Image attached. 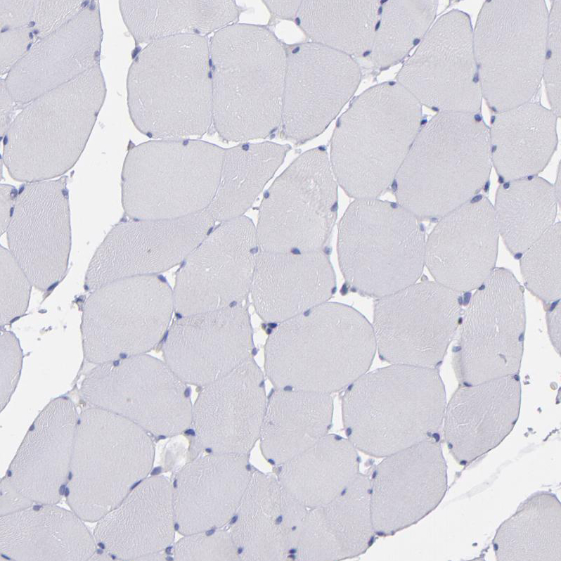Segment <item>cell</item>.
<instances>
[{
	"label": "cell",
	"instance_id": "33",
	"mask_svg": "<svg viewBox=\"0 0 561 561\" xmlns=\"http://www.w3.org/2000/svg\"><path fill=\"white\" fill-rule=\"evenodd\" d=\"M373 530L367 473L329 503L307 509L292 555L297 561H338L363 554Z\"/></svg>",
	"mask_w": 561,
	"mask_h": 561
},
{
	"label": "cell",
	"instance_id": "14",
	"mask_svg": "<svg viewBox=\"0 0 561 561\" xmlns=\"http://www.w3.org/2000/svg\"><path fill=\"white\" fill-rule=\"evenodd\" d=\"M525 328L523 288L510 271L495 268L463 309L453 351L460 385L517 375Z\"/></svg>",
	"mask_w": 561,
	"mask_h": 561
},
{
	"label": "cell",
	"instance_id": "17",
	"mask_svg": "<svg viewBox=\"0 0 561 561\" xmlns=\"http://www.w3.org/2000/svg\"><path fill=\"white\" fill-rule=\"evenodd\" d=\"M396 82L437 112H480L483 98L469 15L452 9L436 18Z\"/></svg>",
	"mask_w": 561,
	"mask_h": 561
},
{
	"label": "cell",
	"instance_id": "20",
	"mask_svg": "<svg viewBox=\"0 0 561 561\" xmlns=\"http://www.w3.org/2000/svg\"><path fill=\"white\" fill-rule=\"evenodd\" d=\"M361 70L352 57L307 42L286 50L282 135L302 143L320 135L355 93Z\"/></svg>",
	"mask_w": 561,
	"mask_h": 561
},
{
	"label": "cell",
	"instance_id": "24",
	"mask_svg": "<svg viewBox=\"0 0 561 561\" xmlns=\"http://www.w3.org/2000/svg\"><path fill=\"white\" fill-rule=\"evenodd\" d=\"M499 236L494 205L479 194L438 219L426 238L425 266L445 287L476 290L496 268Z\"/></svg>",
	"mask_w": 561,
	"mask_h": 561
},
{
	"label": "cell",
	"instance_id": "27",
	"mask_svg": "<svg viewBox=\"0 0 561 561\" xmlns=\"http://www.w3.org/2000/svg\"><path fill=\"white\" fill-rule=\"evenodd\" d=\"M520 405L517 375L460 385L446 404L442 427L456 461L468 465L498 446L515 425Z\"/></svg>",
	"mask_w": 561,
	"mask_h": 561
},
{
	"label": "cell",
	"instance_id": "13",
	"mask_svg": "<svg viewBox=\"0 0 561 561\" xmlns=\"http://www.w3.org/2000/svg\"><path fill=\"white\" fill-rule=\"evenodd\" d=\"M337 213V183L327 151L316 148L294 160L262 200L256 233L259 250H322Z\"/></svg>",
	"mask_w": 561,
	"mask_h": 561
},
{
	"label": "cell",
	"instance_id": "26",
	"mask_svg": "<svg viewBox=\"0 0 561 561\" xmlns=\"http://www.w3.org/2000/svg\"><path fill=\"white\" fill-rule=\"evenodd\" d=\"M267 398L250 358L200 392L193 406L196 444L207 452L247 455L259 439Z\"/></svg>",
	"mask_w": 561,
	"mask_h": 561
},
{
	"label": "cell",
	"instance_id": "46",
	"mask_svg": "<svg viewBox=\"0 0 561 561\" xmlns=\"http://www.w3.org/2000/svg\"><path fill=\"white\" fill-rule=\"evenodd\" d=\"M175 560H236L229 531L221 529L185 535L174 548Z\"/></svg>",
	"mask_w": 561,
	"mask_h": 561
},
{
	"label": "cell",
	"instance_id": "38",
	"mask_svg": "<svg viewBox=\"0 0 561 561\" xmlns=\"http://www.w3.org/2000/svg\"><path fill=\"white\" fill-rule=\"evenodd\" d=\"M123 21L136 44L181 35L206 34L236 23L235 1H120Z\"/></svg>",
	"mask_w": 561,
	"mask_h": 561
},
{
	"label": "cell",
	"instance_id": "51",
	"mask_svg": "<svg viewBox=\"0 0 561 561\" xmlns=\"http://www.w3.org/2000/svg\"><path fill=\"white\" fill-rule=\"evenodd\" d=\"M34 502L18 492L4 477L1 482V515L26 508Z\"/></svg>",
	"mask_w": 561,
	"mask_h": 561
},
{
	"label": "cell",
	"instance_id": "53",
	"mask_svg": "<svg viewBox=\"0 0 561 561\" xmlns=\"http://www.w3.org/2000/svg\"><path fill=\"white\" fill-rule=\"evenodd\" d=\"M0 94V134L2 138L14 120L13 117L15 109L20 108L8 93L2 78L1 79Z\"/></svg>",
	"mask_w": 561,
	"mask_h": 561
},
{
	"label": "cell",
	"instance_id": "7",
	"mask_svg": "<svg viewBox=\"0 0 561 561\" xmlns=\"http://www.w3.org/2000/svg\"><path fill=\"white\" fill-rule=\"evenodd\" d=\"M100 64L22 108L3 136L1 161L25 183L53 179L77 162L106 97Z\"/></svg>",
	"mask_w": 561,
	"mask_h": 561
},
{
	"label": "cell",
	"instance_id": "16",
	"mask_svg": "<svg viewBox=\"0 0 561 561\" xmlns=\"http://www.w3.org/2000/svg\"><path fill=\"white\" fill-rule=\"evenodd\" d=\"M462 294L422 280L378 299L372 327L380 357L391 364L437 368L457 333Z\"/></svg>",
	"mask_w": 561,
	"mask_h": 561
},
{
	"label": "cell",
	"instance_id": "44",
	"mask_svg": "<svg viewBox=\"0 0 561 561\" xmlns=\"http://www.w3.org/2000/svg\"><path fill=\"white\" fill-rule=\"evenodd\" d=\"M520 256L521 273L526 288L545 302L560 300V222H555Z\"/></svg>",
	"mask_w": 561,
	"mask_h": 561
},
{
	"label": "cell",
	"instance_id": "40",
	"mask_svg": "<svg viewBox=\"0 0 561 561\" xmlns=\"http://www.w3.org/2000/svg\"><path fill=\"white\" fill-rule=\"evenodd\" d=\"M560 205L553 185L538 175L503 181L494 208L510 252L521 255L538 240L555 223Z\"/></svg>",
	"mask_w": 561,
	"mask_h": 561
},
{
	"label": "cell",
	"instance_id": "22",
	"mask_svg": "<svg viewBox=\"0 0 561 561\" xmlns=\"http://www.w3.org/2000/svg\"><path fill=\"white\" fill-rule=\"evenodd\" d=\"M6 236L32 285L41 291L55 287L66 274L72 244L67 177L21 186Z\"/></svg>",
	"mask_w": 561,
	"mask_h": 561
},
{
	"label": "cell",
	"instance_id": "21",
	"mask_svg": "<svg viewBox=\"0 0 561 561\" xmlns=\"http://www.w3.org/2000/svg\"><path fill=\"white\" fill-rule=\"evenodd\" d=\"M367 475L375 535L392 536L418 523L439 505L447 491L440 436L382 458Z\"/></svg>",
	"mask_w": 561,
	"mask_h": 561
},
{
	"label": "cell",
	"instance_id": "37",
	"mask_svg": "<svg viewBox=\"0 0 561 561\" xmlns=\"http://www.w3.org/2000/svg\"><path fill=\"white\" fill-rule=\"evenodd\" d=\"M359 451L346 437L327 434L278 466L282 486L307 509L331 501L361 473Z\"/></svg>",
	"mask_w": 561,
	"mask_h": 561
},
{
	"label": "cell",
	"instance_id": "23",
	"mask_svg": "<svg viewBox=\"0 0 561 561\" xmlns=\"http://www.w3.org/2000/svg\"><path fill=\"white\" fill-rule=\"evenodd\" d=\"M252 330L241 304L181 316L163 345L165 363L186 384L205 387L250 358Z\"/></svg>",
	"mask_w": 561,
	"mask_h": 561
},
{
	"label": "cell",
	"instance_id": "12",
	"mask_svg": "<svg viewBox=\"0 0 561 561\" xmlns=\"http://www.w3.org/2000/svg\"><path fill=\"white\" fill-rule=\"evenodd\" d=\"M174 310L173 290L159 275L106 283L83 306L84 359L96 365L144 354L167 331Z\"/></svg>",
	"mask_w": 561,
	"mask_h": 561
},
{
	"label": "cell",
	"instance_id": "25",
	"mask_svg": "<svg viewBox=\"0 0 561 561\" xmlns=\"http://www.w3.org/2000/svg\"><path fill=\"white\" fill-rule=\"evenodd\" d=\"M99 3L89 1L75 17L38 39L2 78L20 108L100 64Z\"/></svg>",
	"mask_w": 561,
	"mask_h": 561
},
{
	"label": "cell",
	"instance_id": "10",
	"mask_svg": "<svg viewBox=\"0 0 561 561\" xmlns=\"http://www.w3.org/2000/svg\"><path fill=\"white\" fill-rule=\"evenodd\" d=\"M224 149L193 138L157 139L131 147L124 161L127 217L167 219L202 212L219 183Z\"/></svg>",
	"mask_w": 561,
	"mask_h": 561
},
{
	"label": "cell",
	"instance_id": "4",
	"mask_svg": "<svg viewBox=\"0 0 561 561\" xmlns=\"http://www.w3.org/2000/svg\"><path fill=\"white\" fill-rule=\"evenodd\" d=\"M127 105L136 129L154 139L200 137L212 125L209 41L181 34L148 44L127 78Z\"/></svg>",
	"mask_w": 561,
	"mask_h": 561
},
{
	"label": "cell",
	"instance_id": "43",
	"mask_svg": "<svg viewBox=\"0 0 561 561\" xmlns=\"http://www.w3.org/2000/svg\"><path fill=\"white\" fill-rule=\"evenodd\" d=\"M437 0H391L380 7L370 57L379 68L393 66L418 46L437 18Z\"/></svg>",
	"mask_w": 561,
	"mask_h": 561
},
{
	"label": "cell",
	"instance_id": "5",
	"mask_svg": "<svg viewBox=\"0 0 561 561\" xmlns=\"http://www.w3.org/2000/svg\"><path fill=\"white\" fill-rule=\"evenodd\" d=\"M446 404L437 368L391 364L345 388V434L359 451L382 458L439 435Z\"/></svg>",
	"mask_w": 561,
	"mask_h": 561
},
{
	"label": "cell",
	"instance_id": "9",
	"mask_svg": "<svg viewBox=\"0 0 561 561\" xmlns=\"http://www.w3.org/2000/svg\"><path fill=\"white\" fill-rule=\"evenodd\" d=\"M154 446L130 420L91 406L79 414L65 494L82 520L96 522L150 473Z\"/></svg>",
	"mask_w": 561,
	"mask_h": 561
},
{
	"label": "cell",
	"instance_id": "18",
	"mask_svg": "<svg viewBox=\"0 0 561 561\" xmlns=\"http://www.w3.org/2000/svg\"><path fill=\"white\" fill-rule=\"evenodd\" d=\"M259 248L246 216L221 222L181 264L173 290L181 316L240 304L250 293Z\"/></svg>",
	"mask_w": 561,
	"mask_h": 561
},
{
	"label": "cell",
	"instance_id": "29",
	"mask_svg": "<svg viewBox=\"0 0 561 561\" xmlns=\"http://www.w3.org/2000/svg\"><path fill=\"white\" fill-rule=\"evenodd\" d=\"M252 472L247 455L207 452L186 464L172 483L176 529L185 536L231 522Z\"/></svg>",
	"mask_w": 561,
	"mask_h": 561
},
{
	"label": "cell",
	"instance_id": "19",
	"mask_svg": "<svg viewBox=\"0 0 561 561\" xmlns=\"http://www.w3.org/2000/svg\"><path fill=\"white\" fill-rule=\"evenodd\" d=\"M207 209L167 219L124 218L109 231L89 262L85 288L158 275L181 264L214 226Z\"/></svg>",
	"mask_w": 561,
	"mask_h": 561
},
{
	"label": "cell",
	"instance_id": "32",
	"mask_svg": "<svg viewBox=\"0 0 561 561\" xmlns=\"http://www.w3.org/2000/svg\"><path fill=\"white\" fill-rule=\"evenodd\" d=\"M307 508L280 484L276 475L252 471L229 530L238 560H292Z\"/></svg>",
	"mask_w": 561,
	"mask_h": 561
},
{
	"label": "cell",
	"instance_id": "48",
	"mask_svg": "<svg viewBox=\"0 0 561 561\" xmlns=\"http://www.w3.org/2000/svg\"><path fill=\"white\" fill-rule=\"evenodd\" d=\"M89 1L34 0L27 28L37 39L54 32L79 13Z\"/></svg>",
	"mask_w": 561,
	"mask_h": 561
},
{
	"label": "cell",
	"instance_id": "31",
	"mask_svg": "<svg viewBox=\"0 0 561 561\" xmlns=\"http://www.w3.org/2000/svg\"><path fill=\"white\" fill-rule=\"evenodd\" d=\"M175 528L172 483L163 476H154L142 480L98 520L94 539L110 556L147 560L172 543Z\"/></svg>",
	"mask_w": 561,
	"mask_h": 561
},
{
	"label": "cell",
	"instance_id": "15",
	"mask_svg": "<svg viewBox=\"0 0 561 561\" xmlns=\"http://www.w3.org/2000/svg\"><path fill=\"white\" fill-rule=\"evenodd\" d=\"M186 385L165 362L144 354L96 365L80 391L90 406L124 417L149 433L170 437L192 425Z\"/></svg>",
	"mask_w": 561,
	"mask_h": 561
},
{
	"label": "cell",
	"instance_id": "49",
	"mask_svg": "<svg viewBox=\"0 0 561 561\" xmlns=\"http://www.w3.org/2000/svg\"><path fill=\"white\" fill-rule=\"evenodd\" d=\"M1 410L7 405L20 378L22 351L16 336L1 330Z\"/></svg>",
	"mask_w": 561,
	"mask_h": 561
},
{
	"label": "cell",
	"instance_id": "50",
	"mask_svg": "<svg viewBox=\"0 0 561 561\" xmlns=\"http://www.w3.org/2000/svg\"><path fill=\"white\" fill-rule=\"evenodd\" d=\"M37 40L27 27L1 30V75H6Z\"/></svg>",
	"mask_w": 561,
	"mask_h": 561
},
{
	"label": "cell",
	"instance_id": "8",
	"mask_svg": "<svg viewBox=\"0 0 561 561\" xmlns=\"http://www.w3.org/2000/svg\"><path fill=\"white\" fill-rule=\"evenodd\" d=\"M425 241L421 220L397 202L355 200L338 226V260L347 285L379 299L415 283Z\"/></svg>",
	"mask_w": 561,
	"mask_h": 561
},
{
	"label": "cell",
	"instance_id": "55",
	"mask_svg": "<svg viewBox=\"0 0 561 561\" xmlns=\"http://www.w3.org/2000/svg\"><path fill=\"white\" fill-rule=\"evenodd\" d=\"M264 3L273 15L292 20L297 18L302 1H264Z\"/></svg>",
	"mask_w": 561,
	"mask_h": 561
},
{
	"label": "cell",
	"instance_id": "35",
	"mask_svg": "<svg viewBox=\"0 0 561 561\" xmlns=\"http://www.w3.org/2000/svg\"><path fill=\"white\" fill-rule=\"evenodd\" d=\"M557 119L534 101L494 113L489 126L491 160L503 181L536 176L546 168L557 149Z\"/></svg>",
	"mask_w": 561,
	"mask_h": 561
},
{
	"label": "cell",
	"instance_id": "56",
	"mask_svg": "<svg viewBox=\"0 0 561 561\" xmlns=\"http://www.w3.org/2000/svg\"><path fill=\"white\" fill-rule=\"evenodd\" d=\"M561 174H560V165H559L557 175L556 176V180L555 185H553V188L557 195V199L560 202V195H561Z\"/></svg>",
	"mask_w": 561,
	"mask_h": 561
},
{
	"label": "cell",
	"instance_id": "45",
	"mask_svg": "<svg viewBox=\"0 0 561 561\" xmlns=\"http://www.w3.org/2000/svg\"><path fill=\"white\" fill-rule=\"evenodd\" d=\"M0 325L5 326L27 311L32 283L10 251L1 247Z\"/></svg>",
	"mask_w": 561,
	"mask_h": 561
},
{
	"label": "cell",
	"instance_id": "6",
	"mask_svg": "<svg viewBox=\"0 0 561 561\" xmlns=\"http://www.w3.org/2000/svg\"><path fill=\"white\" fill-rule=\"evenodd\" d=\"M422 105L397 82L374 86L339 118L330 144L335 178L355 200L392 186L423 122Z\"/></svg>",
	"mask_w": 561,
	"mask_h": 561
},
{
	"label": "cell",
	"instance_id": "11",
	"mask_svg": "<svg viewBox=\"0 0 561 561\" xmlns=\"http://www.w3.org/2000/svg\"><path fill=\"white\" fill-rule=\"evenodd\" d=\"M548 10L543 0L485 1L473 27L482 94L494 113L533 101L543 77Z\"/></svg>",
	"mask_w": 561,
	"mask_h": 561
},
{
	"label": "cell",
	"instance_id": "54",
	"mask_svg": "<svg viewBox=\"0 0 561 561\" xmlns=\"http://www.w3.org/2000/svg\"><path fill=\"white\" fill-rule=\"evenodd\" d=\"M546 320L550 341L556 352L560 353L561 304L560 300L552 302L547 311Z\"/></svg>",
	"mask_w": 561,
	"mask_h": 561
},
{
	"label": "cell",
	"instance_id": "3",
	"mask_svg": "<svg viewBox=\"0 0 561 561\" xmlns=\"http://www.w3.org/2000/svg\"><path fill=\"white\" fill-rule=\"evenodd\" d=\"M489 128L480 112H437L423 123L392 186L419 219H439L487 185Z\"/></svg>",
	"mask_w": 561,
	"mask_h": 561
},
{
	"label": "cell",
	"instance_id": "42",
	"mask_svg": "<svg viewBox=\"0 0 561 561\" xmlns=\"http://www.w3.org/2000/svg\"><path fill=\"white\" fill-rule=\"evenodd\" d=\"M381 2L302 1L297 22L313 42L352 56L370 52Z\"/></svg>",
	"mask_w": 561,
	"mask_h": 561
},
{
	"label": "cell",
	"instance_id": "39",
	"mask_svg": "<svg viewBox=\"0 0 561 561\" xmlns=\"http://www.w3.org/2000/svg\"><path fill=\"white\" fill-rule=\"evenodd\" d=\"M288 145L241 143L224 149L219 183L207 210L217 222L243 214L282 165Z\"/></svg>",
	"mask_w": 561,
	"mask_h": 561
},
{
	"label": "cell",
	"instance_id": "30",
	"mask_svg": "<svg viewBox=\"0 0 561 561\" xmlns=\"http://www.w3.org/2000/svg\"><path fill=\"white\" fill-rule=\"evenodd\" d=\"M335 290V274L323 250L259 251L250 294L264 321H284L328 302Z\"/></svg>",
	"mask_w": 561,
	"mask_h": 561
},
{
	"label": "cell",
	"instance_id": "41",
	"mask_svg": "<svg viewBox=\"0 0 561 561\" xmlns=\"http://www.w3.org/2000/svg\"><path fill=\"white\" fill-rule=\"evenodd\" d=\"M497 560H561V506L552 493L532 494L498 528Z\"/></svg>",
	"mask_w": 561,
	"mask_h": 561
},
{
	"label": "cell",
	"instance_id": "28",
	"mask_svg": "<svg viewBox=\"0 0 561 561\" xmlns=\"http://www.w3.org/2000/svg\"><path fill=\"white\" fill-rule=\"evenodd\" d=\"M79 414L66 397L51 401L27 431L5 478L34 503L56 504L67 484Z\"/></svg>",
	"mask_w": 561,
	"mask_h": 561
},
{
	"label": "cell",
	"instance_id": "47",
	"mask_svg": "<svg viewBox=\"0 0 561 561\" xmlns=\"http://www.w3.org/2000/svg\"><path fill=\"white\" fill-rule=\"evenodd\" d=\"M550 110L561 113V1H553L548 11L543 77Z\"/></svg>",
	"mask_w": 561,
	"mask_h": 561
},
{
	"label": "cell",
	"instance_id": "34",
	"mask_svg": "<svg viewBox=\"0 0 561 561\" xmlns=\"http://www.w3.org/2000/svg\"><path fill=\"white\" fill-rule=\"evenodd\" d=\"M56 504H32L1 515V554L15 560H89L94 536L74 512Z\"/></svg>",
	"mask_w": 561,
	"mask_h": 561
},
{
	"label": "cell",
	"instance_id": "52",
	"mask_svg": "<svg viewBox=\"0 0 561 561\" xmlns=\"http://www.w3.org/2000/svg\"><path fill=\"white\" fill-rule=\"evenodd\" d=\"M18 191L9 184L0 186V232L1 235L6 230L12 218L15 207Z\"/></svg>",
	"mask_w": 561,
	"mask_h": 561
},
{
	"label": "cell",
	"instance_id": "36",
	"mask_svg": "<svg viewBox=\"0 0 561 561\" xmlns=\"http://www.w3.org/2000/svg\"><path fill=\"white\" fill-rule=\"evenodd\" d=\"M333 413L330 394L276 388L259 436L263 455L276 466L288 461L328 434Z\"/></svg>",
	"mask_w": 561,
	"mask_h": 561
},
{
	"label": "cell",
	"instance_id": "2",
	"mask_svg": "<svg viewBox=\"0 0 561 561\" xmlns=\"http://www.w3.org/2000/svg\"><path fill=\"white\" fill-rule=\"evenodd\" d=\"M212 125L226 142L265 138L282 122L286 50L261 25L233 23L209 40Z\"/></svg>",
	"mask_w": 561,
	"mask_h": 561
},
{
	"label": "cell",
	"instance_id": "1",
	"mask_svg": "<svg viewBox=\"0 0 561 561\" xmlns=\"http://www.w3.org/2000/svg\"><path fill=\"white\" fill-rule=\"evenodd\" d=\"M376 351L372 325L359 311L326 302L277 323L264 367L277 389L330 394L368 372Z\"/></svg>",
	"mask_w": 561,
	"mask_h": 561
}]
</instances>
